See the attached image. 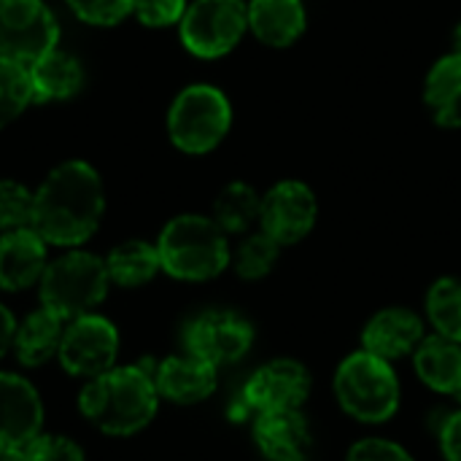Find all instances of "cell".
Segmentation results:
<instances>
[{
  "label": "cell",
  "instance_id": "cell-1",
  "mask_svg": "<svg viewBox=\"0 0 461 461\" xmlns=\"http://www.w3.org/2000/svg\"><path fill=\"white\" fill-rule=\"evenodd\" d=\"M105 216V186L95 165L65 159L35 189L32 230L57 249L84 246Z\"/></svg>",
  "mask_w": 461,
  "mask_h": 461
},
{
  "label": "cell",
  "instance_id": "cell-2",
  "mask_svg": "<svg viewBox=\"0 0 461 461\" xmlns=\"http://www.w3.org/2000/svg\"><path fill=\"white\" fill-rule=\"evenodd\" d=\"M78 408L105 435H135L146 429L159 408V392L154 375L140 367H111L84 386Z\"/></svg>",
  "mask_w": 461,
  "mask_h": 461
},
{
  "label": "cell",
  "instance_id": "cell-3",
  "mask_svg": "<svg viewBox=\"0 0 461 461\" xmlns=\"http://www.w3.org/2000/svg\"><path fill=\"white\" fill-rule=\"evenodd\" d=\"M157 251L162 273L192 284L221 276L232 262L227 232L213 221V216L200 213H181L170 219L157 238Z\"/></svg>",
  "mask_w": 461,
  "mask_h": 461
},
{
  "label": "cell",
  "instance_id": "cell-4",
  "mask_svg": "<svg viewBox=\"0 0 461 461\" xmlns=\"http://www.w3.org/2000/svg\"><path fill=\"white\" fill-rule=\"evenodd\" d=\"M332 386L340 411L359 424H386L400 408V378L392 362L365 348L338 365Z\"/></svg>",
  "mask_w": 461,
  "mask_h": 461
},
{
  "label": "cell",
  "instance_id": "cell-5",
  "mask_svg": "<svg viewBox=\"0 0 461 461\" xmlns=\"http://www.w3.org/2000/svg\"><path fill=\"white\" fill-rule=\"evenodd\" d=\"M41 305L57 313L62 321L92 313L111 289L105 259L92 251L70 249L51 259L38 284Z\"/></svg>",
  "mask_w": 461,
  "mask_h": 461
},
{
  "label": "cell",
  "instance_id": "cell-6",
  "mask_svg": "<svg viewBox=\"0 0 461 461\" xmlns=\"http://www.w3.org/2000/svg\"><path fill=\"white\" fill-rule=\"evenodd\" d=\"M232 127L230 97L213 84L184 86L167 108L170 143L192 157L213 151Z\"/></svg>",
  "mask_w": 461,
  "mask_h": 461
},
{
  "label": "cell",
  "instance_id": "cell-7",
  "mask_svg": "<svg viewBox=\"0 0 461 461\" xmlns=\"http://www.w3.org/2000/svg\"><path fill=\"white\" fill-rule=\"evenodd\" d=\"M249 30V8L243 0H192L178 22L181 43L200 59L230 54Z\"/></svg>",
  "mask_w": 461,
  "mask_h": 461
},
{
  "label": "cell",
  "instance_id": "cell-8",
  "mask_svg": "<svg viewBox=\"0 0 461 461\" xmlns=\"http://www.w3.org/2000/svg\"><path fill=\"white\" fill-rule=\"evenodd\" d=\"M59 46V19L43 0H0V54L22 65Z\"/></svg>",
  "mask_w": 461,
  "mask_h": 461
},
{
  "label": "cell",
  "instance_id": "cell-9",
  "mask_svg": "<svg viewBox=\"0 0 461 461\" xmlns=\"http://www.w3.org/2000/svg\"><path fill=\"white\" fill-rule=\"evenodd\" d=\"M119 354V332L113 321L97 313L70 319L59 343V365L78 378H95L113 367Z\"/></svg>",
  "mask_w": 461,
  "mask_h": 461
},
{
  "label": "cell",
  "instance_id": "cell-10",
  "mask_svg": "<svg viewBox=\"0 0 461 461\" xmlns=\"http://www.w3.org/2000/svg\"><path fill=\"white\" fill-rule=\"evenodd\" d=\"M189 354L205 359L213 367L240 362L254 346V327L235 311H205L189 321L184 332Z\"/></svg>",
  "mask_w": 461,
  "mask_h": 461
},
{
  "label": "cell",
  "instance_id": "cell-11",
  "mask_svg": "<svg viewBox=\"0 0 461 461\" xmlns=\"http://www.w3.org/2000/svg\"><path fill=\"white\" fill-rule=\"evenodd\" d=\"M311 394V373L297 359H273L251 373L240 392V402L249 413L300 411Z\"/></svg>",
  "mask_w": 461,
  "mask_h": 461
},
{
  "label": "cell",
  "instance_id": "cell-12",
  "mask_svg": "<svg viewBox=\"0 0 461 461\" xmlns=\"http://www.w3.org/2000/svg\"><path fill=\"white\" fill-rule=\"evenodd\" d=\"M319 203L308 184L278 181L262 197L259 227L281 246H294L316 227Z\"/></svg>",
  "mask_w": 461,
  "mask_h": 461
},
{
  "label": "cell",
  "instance_id": "cell-13",
  "mask_svg": "<svg viewBox=\"0 0 461 461\" xmlns=\"http://www.w3.org/2000/svg\"><path fill=\"white\" fill-rule=\"evenodd\" d=\"M43 402L38 389L14 373H0V446L24 448L41 435Z\"/></svg>",
  "mask_w": 461,
  "mask_h": 461
},
{
  "label": "cell",
  "instance_id": "cell-14",
  "mask_svg": "<svg viewBox=\"0 0 461 461\" xmlns=\"http://www.w3.org/2000/svg\"><path fill=\"white\" fill-rule=\"evenodd\" d=\"M424 338L427 332L421 316L411 308L394 305L370 316L362 330V348L394 365L405 357H413Z\"/></svg>",
  "mask_w": 461,
  "mask_h": 461
},
{
  "label": "cell",
  "instance_id": "cell-15",
  "mask_svg": "<svg viewBox=\"0 0 461 461\" xmlns=\"http://www.w3.org/2000/svg\"><path fill=\"white\" fill-rule=\"evenodd\" d=\"M49 265V243L32 230H11L0 235V289L24 292L41 284Z\"/></svg>",
  "mask_w": 461,
  "mask_h": 461
},
{
  "label": "cell",
  "instance_id": "cell-16",
  "mask_svg": "<svg viewBox=\"0 0 461 461\" xmlns=\"http://www.w3.org/2000/svg\"><path fill=\"white\" fill-rule=\"evenodd\" d=\"M254 443L267 461H308L313 435L303 411L254 416Z\"/></svg>",
  "mask_w": 461,
  "mask_h": 461
},
{
  "label": "cell",
  "instance_id": "cell-17",
  "mask_svg": "<svg viewBox=\"0 0 461 461\" xmlns=\"http://www.w3.org/2000/svg\"><path fill=\"white\" fill-rule=\"evenodd\" d=\"M216 370L194 354L167 357L154 367V384L159 397L176 405H197L216 392Z\"/></svg>",
  "mask_w": 461,
  "mask_h": 461
},
{
  "label": "cell",
  "instance_id": "cell-18",
  "mask_svg": "<svg viewBox=\"0 0 461 461\" xmlns=\"http://www.w3.org/2000/svg\"><path fill=\"white\" fill-rule=\"evenodd\" d=\"M32 84V103H62L84 89V65L65 49H51L27 65Z\"/></svg>",
  "mask_w": 461,
  "mask_h": 461
},
{
  "label": "cell",
  "instance_id": "cell-19",
  "mask_svg": "<svg viewBox=\"0 0 461 461\" xmlns=\"http://www.w3.org/2000/svg\"><path fill=\"white\" fill-rule=\"evenodd\" d=\"M413 370L432 392L461 397V343L456 340L438 332L427 335L413 351Z\"/></svg>",
  "mask_w": 461,
  "mask_h": 461
},
{
  "label": "cell",
  "instance_id": "cell-20",
  "mask_svg": "<svg viewBox=\"0 0 461 461\" xmlns=\"http://www.w3.org/2000/svg\"><path fill=\"white\" fill-rule=\"evenodd\" d=\"M249 30L273 49L292 46L305 32V5L303 0H251Z\"/></svg>",
  "mask_w": 461,
  "mask_h": 461
},
{
  "label": "cell",
  "instance_id": "cell-21",
  "mask_svg": "<svg viewBox=\"0 0 461 461\" xmlns=\"http://www.w3.org/2000/svg\"><path fill=\"white\" fill-rule=\"evenodd\" d=\"M65 324L57 313H51L49 308H38L32 311L14 335V354L24 367H41L49 359H54L59 354V343H62V332Z\"/></svg>",
  "mask_w": 461,
  "mask_h": 461
},
{
  "label": "cell",
  "instance_id": "cell-22",
  "mask_svg": "<svg viewBox=\"0 0 461 461\" xmlns=\"http://www.w3.org/2000/svg\"><path fill=\"white\" fill-rule=\"evenodd\" d=\"M424 103L440 127H461V54L440 57L424 81Z\"/></svg>",
  "mask_w": 461,
  "mask_h": 461
},
{
  "label": "cell",
  "instance_id": "cell-23",
  "mask_svg": "<svg viewBox=\"0 0 461 461\" xmlns=\"http://www.w3.org/2000/svg\"><path fill=\"white\" fill-rule=\"evenodd\" d=\"M105 267H108L111 284L135 289V286L154 281L157 273L162 270V262H159L157 243L135 238V240H124L113 246L105 257Z\"/></svg>",
  "mask_w": 461,
  "mask_h": 461
},
{
  "label": "cell",
  "instance_id": "cell-24",
  "mask_svg": "<svg viewBox=\"0 0 461 461\" xmlns=\"http://www.w3.org/2000/svg\"><path fill=\"white\" fill-rule=\"evenodd\" d=\"M259 211H262V197L246 181L227 184L213 200V221L227 235H238V232L251 230L259 221Z\"/></svg>",
  "mask_w": 461,
  "mask_h": 461
},
{
  "label": "cell",
  "instance_id": "cell-25",
  "mask_svg": "<svg viewBox=\"0 0 461 461\" xmlns=\"http://www.w3.org/2000/svg\"><path fill=\"white\" fill-rule=\"evenodd\" d=\"M424 308L438 335L461 343V278H438L427 292Z\"/></svg>",
  "mask_w": 461,
  "mask_h": 461
},
{
  "label": "cell",
  "instance_id": "cell-26",
  "mask_svg": "<svg viewBox=\"0 0 461 461\" xmlns=\"http://www.w3.org/2000/svg\"><path fill=\"white\" fill-rule=\"evenodd\" d=\"M32 105V84L27 65L0 54V130L14 124Z\"/></svg>",
  "mask_w": 461,
  "mask_h": 461
},
{
  "label": "cell",
  "instance_id": "cell-27",
  "mask_svg": "<svg viewBox=\"0 0 461 461\" xmlns=\"http://www.w3.org/2000/svg\"><path fill=\"white\" fill-rule=\"evenodd\" d=\"M281 243H276L267 232H251L240 240V246L235 249L232 254V265H235V273L243 278V281H259L265 276L273 273V267L278 265V257H281Z\"/></svg>",
  "mask_w": 461,
  "mask_h": 461
},
{
  "label": "cell",
  "instance_id": "cell-28",
  "mask_svg": "<svg viewBox=\"0 0 461 461\" xmlns=\"http://www.w3.org/2000/svg\"><path fill=\"white\" fill-rule=\"evenodd\" d=\"M35 192L14 178H0V232L32 224Z\"/></svg>",
  "mask_w": 461,
  "mask_h": 461
},
{
  "label": "cell",
  "instance_id": "cell-29",
  "mask_svg": "<svg viewBox=\"0 0 461 461\" xmlns=\"http://www.w3.org/2000/svg\"><path fill=\"white\" fill-rule=\"evenodd\" d=\"M73 16L92 27H116L132 16V0H65Z\"/></svg>",
  "mask_w": 461,
  "mask_h": 461
},
{
  "label": "cell",
  "instance_id": "cell-30",
  "mask_svg": "<svg viewBox=\"0 0 461 461\" xmlns=\"http://www.w3.org/2000/svg\"><path fill=\"white\" fill-rule=\"evenodd\" d=\"M186 0H132V16L151 30L178 27L186 14Z\"/></svg>",
  "mask_w": 461,
  "mask_h": 461
},
{
  "label": "cell",
  "instance_id": "cell-31",
  "mask_svg": "<svg viewBox=\"0 0 461 461\" xmlns=\"http://www.w3.org/2000/svg\"><path fill=\"white\" fill-rule=\"evenodd\" d=\"M27 461H86L84 451L62 435H38L24 446Z\"/></svg>",
  "mask_w": 461,
  "mask_h": 461
},
{
  "label": "cell",
  "instance_id": "cell-32",
  "mask_svg": "<svg viewBox=\"0 0 461 461\" xmlns=\"http://www.w3.org/2000/svg\"><path fill=\"white\" fill-rule=\"evenodd\" d=\"M346 461H416L408 448L386 438H365L354 443L346 454Z\"/></svg>",
  "mask_w": 461,
  "mask_h": 461
},
{
  "label": "cell",
  "instance_id": "cell-33",
  "mask_svg": "<svg viewBox=\"0 0 461 461\" xmlns=\"http://www.w3.org/2000/svg\"><path fill=\"white\" fill-rule=\"evenodd\" d=\"M438 440H440V451L446 461H461V411L446 416V421L440 424Z\"/></svg>",
  "mask_w": 461,
  "mask_h": 461
},
{
  "label": "cell",
  "instance_id": "cell-34",
  "mask_svg": "<svg viewBox=\"0 0 461 461\" xmlns=\"http://www.w3.org/2000/svg\"><path fill=\"white\" fill-rule=\"evenodd\" d=\"M16 319H14V313L5 308V305H0V359L8 354V348H14V335H16Z\"/></svg>",
  "mask_w": 461,
  "mask_h": 461
},
{
  "label": "cell",
  "instance_id": "cell-35",
  "mask_svg": "<svg viewBox=\"0 0 461 461\" xmlns=\"http://www.w3.org/2000/svg\"><path fill=\"white\" fill-rule=\"evenodd\" d=\"M0 461H27V451L19 446H0Z\"/></svg>",
  "mask_w": 461,
  "mask_h": 461
},
{
  "label": "cell",
  "instance_id": "cell-36",
  "mask_svg": "<svg viewBox=\"0 0 461 461\" xmlns=\"http://www.w3.org/2000/svg\"><path fill=\"white\" fill-rule=\"evenodd\" d=\"M454 54H461V22L454 30Z\"/></svg>",
  "mask_w": 461,
  "mask_h": 461
}]
</instances>
